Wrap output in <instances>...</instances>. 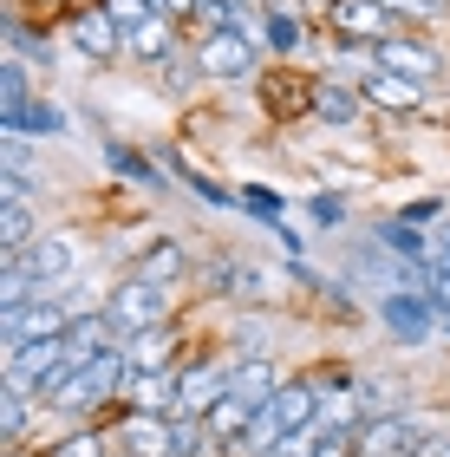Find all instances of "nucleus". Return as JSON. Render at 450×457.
I'll use <instances>...</instances> for the list:
<instances>
[{"instance_id": "obj_1", "label": "nucleus", "mask_w": 450, "mask_h": 457, "mask_svg": "<svg viewBox=\"0 0 450 457\" xmlns=\"http://www.w3.org/2000/svg\"><path fill=\"white\" fill-rule=\"evenodd\" d=\"M125 379H131V353H125V340L118 346H105V353H92L86 366H72V379L53 392V411H66V419H98L111 399H125Z\"/></svg>"}, {"instance_id": "obj_2", "label": "nucleus", "mask_w": 450, "mask_h": 457, "mask_svg": "<svg viewBox=\"0 0 450 457\" xmlns=\"http://www.w3.org/2000/svg\"><path fill=\"white\" fill-rule=\"evenodd\" d=\"M320 419V386H314V372H294V379H281L274 386V399L261 405V419H255V431L249 438H261L274 451V438H288V431H307Z\"/></svg>"}, {"instance_id": "obj_3", "label": "nucleus", "mask_w": 450, "mask_h": 457, "mask_svg": "<svg viewBox=\"0 0 450 457\" xmlns=\"http://www.w3.org/2000/svg\"><path fill=\"white\" fill-rule=\"evenodd\" d=\"M379 327L392 334L398 346H424L431 334H444V314L424 287H385L379 295Z\"/></svg>"}, {"instance_id": "obj_4", "label": "nucleus", "mask_w": 450, "mask_h": 457, "mask_svg": "<svg viewBox=\"0 0 450 457\" xmlns=\"http://www.w3.org/2000/svg\"><path fill=\"white\" fill-rule=\"evenodd\" d=\"M105 314L118 320V334H144V327L170 320V287L163 281H144V275H125L105 295Z\"/></svg>"}, {"instance_id": "obj_5", "label": "nucleus", "mask_w": 450, "mask_h": 457, "mask_svg": "<svg viewBox=\"0 0 450 457\" xmlns=\"http://www.w3.org/2000/svg\"><path fill=\"white\" fill-rule=\"evenodd\" d=\"M229 372L235 360L222 353V360H190L176 372V419H209V411L229 399Z\"/></svg>"}, {"instance_id": "obj_6", "label": "nucleus", "mask_w": 450, "mask_h": 457, "mask_svg": "<svg viewBox=\"0 0 450 457\" xmlns=\"http://www.w3.org/2000/svg\"><path fill=\"white\" fill-rule=\"evenodd\" d=\"M53 334H72V314H66L59 295H33L27 307H7V314H0V346L7 353H20L27 340H53Z\"/></svg>"}, {"instance_id": "obj_7", "label": "nucleus", "mask_w": 450, "mask_h": 457, "mask_svg": "<svg viewBox=\"0 0 450 457\" xmlns=\"http://www.w3.org/2000/svg\"><path fill=\"white\" fill-rule=\"evenodd\" d=\"M66 39L86 59H98V66H111V59L125 53V27L105 13V0H78V7L66 13Z\"/></svg>"}, {"instance_id": "obj_8", "label": "nucleus", "mask_w": 450, "mask_h": 457, "mask_svg": "<svg viewBox=\"0 0 450 457\" xmlns=\"http://www.w3.org/2000/svg\"><path fill=\"white\" fill-rule=\"evenodd\" d=\"M261 53H268V46L249 39V33H235V27L196 39V59H202V72H209V79H255L261 72Z\"/></svg>"}, {"instance_id": "obj_9", "label": "nucleus", "mask_w": 450, "mask_h": 457, "mask_svg": "<svg viewBox=\"0 0 450 457\" xmlns=\"http://www.w3.org/2000/svg\"><path fill=\"white\" fill-rule=\"evenodd\" d=\"M105 431L118 438V451H131V457H176V425L163 419V411H131L125 405Z\"/></svg>"}, {"instance_id": "obj_10", "label": "nucleus", "mask_w": 450, "mask_h": 457, "mask_svg": "<svg viewBox=\"0 0 450 457\" xmlns=\"http://www.w3.org/2000/svg\"><path fill=\"white\" fill-rule=\"evenodd\" d=\"M20 262H27V275H33L39 295H59V287L78 275V248L66 236H53V228H39V236L20 248Z\"/></svg>"}, {"instance_id": "obj_11", "label": "nucleus", "mask_w": 450, "mask_h": 457, "mask_svg": "<svg viewBox=\"0 0 450 457\" xmlns=\"http://www.w3.org/2000/svg\"><path fill=\"white\" fill-rule=\"evenodd\" d=\"M418 445H424V431H418L412 411H379V419H365L353 431V451L359 457H412Z\"/></svg>"}, {"instance_id": "obj_12", "label": "nucleus", "mask_w": 450, "mask_h": 457, "mask_svg": "<svg viewBox=\"0 0 450 457\" xmlns=\"http://www.w3.org/2000/svg\"><path fill=\"white\" fill-rule=\"evenodd\" d=\"M372 66L405 72V79H418V86H431V79H444V53L431 46V39L392 33V39H379V46H372Z\"/></svg>"}, {"instance_id": "obj_13", "label": "nucleus", "mask_w": 450, "mask_h": 457, "mask_svg": "<svg viewBox=\"0 0 450 457\" xmlns=\"http://www.w3.org/2000/svg\"><path fill=\"white\" fill-rule=\"evenodd\" d=\"M326 20H333V33L353 39V46H379V39L398 33V13L385 7V0H340Z\"/></svg>"}, {"instance_id": "obj_14", "label": "nucleus", "mask_w": 450, "mask_h": 457, "mask_svg": "<svg viewBox=\"0 0 450 457\" xmlns=\"http://www.w3.org/2000/svg\"><path fill=\"white\" fill-rule=\"evenodd\" d=\"M176 372H183V366H131L125 399H118V405H131V411H163V419H176Z\"/></svg>"}, {"instance_id": "obj_15", "label": "nucleus", "mask_w": 450, "mask_h": 457, "mask_svg": "<svg viewBox=\"0 0 450 457\" xmlns=\"http://www.w3.org/2000/svg\"><path fill=\"white\" fill-rule=\"evenodd\" d=\"M359 92H365V105H379V112H392V118H412V112L424 105V86H418V79L385 72V66L359 72Z\"/></svg>"}, {"instance_id": "obj_16", "label": "nucleus", "mask_w": 450, "mask_h": 457, "mask_svg": "<svg viewBox=\"0 0 450 457\" xmlns=\"http://www.w3.org/2000/svg\"><path fill=\"white\" fill-rule=\"evenodd\" d=\"M105 170L111 177H125V183H137V190H151V196H170V177H163V163H157V151H131V144H118V137H105Z\"/></svg>"}, {"instance_id": "obj_17", "label": "nucleus", "mask_w": 450, "mask_h": 457, "mask_svg": "<svg viewBox=\"0 0 450 457\" xmlns=\"http://www.w3.org/2000/svg\"><path fill=\"white\" fill-rule=\"evenodd\" d=\"M27 112H33V66L27 59H7L0 66V131H27Z\"/></svg>"}, {"instance_id": "obj_18", "label": "nucleus", "mask_w": 450, "mask_h": 457, "mask_svg": "<svg viewBox=\"0 0 450 457\" xmlns=\"http://www.w3.org/2000/svg\"><path fill=\"white\" fill-rule=\"evenodd\" d=\"M131 275H144V281H163V287H176L183 275H190V248H183L176 236H151V248L137 255Z\"/></svg>"}, {"instance_id": "obj_19", "label": "nucleus", "mask_w": 450, "mask_h": 457, "mask_svg": "<svg viewBox=\"0 0 450 457\" xmlns=\"http://www.w3.org/2000/svg\"><path fill=\"white\" fill-rule=\"evenodd\" d=\"M0 33H7V46H13V59H27V66H39V72H53V33L46 27H33V20L27 13H20V7H7V27H0Z\"/></svg>"}, {"instance_id": "obj_20", "label": "nucleus", "mask_w": 450, "mask_h": 457, "mask_svg": "<svg viewBox=\"0 0 450 457\" xmlns=\"http://www.w3.org/2000/svg\"><path fill=\"white\" fill-rule=\"evenodd\" d=\"M359 105H365V92L353 86H333V79H320V86H307V112H314L320 124H359Z\"/></svg>"}, {"instance_id": "obj_21", "label": "nucleus", "mask_w": 450, "mask_h": 457, "mask_svg": "<svg viewBox=\"0 0 450 457\" xmlns=\"http://www.w3.org/2000/svg\"><path fill=\"white\" fill-rule=\"evenodd\" d=\"M33 236H39V222H33L27 190H7V196H0V255H20Z\"/></svg>"}, {"instance_id": "obj_22", "label": "nucleus", "mask_w": 450, "mask_h": 457, "mask_svg": "<svg viewBox=\"0 0 450 457\" xmlns=\"http://www.w3.org/2000/svg\"><path fill=\"white\" fill-rule=\"evenodd\" d=\"M307 39H314V33H307V13L261 7V46H268V53H281V59H288V53H300V46H307Z\"/></svg>"}, {"instance_id": "obj_23", "label": "nucleus", "mask_w": 450, "mask_h": 457, "mask_svg": "<svg viewBox=\"0 0 450 457\" xmlns=\"http://www.w3.org/2000/svg\"><path fill=\"white\" fill-rule=\"evenodd\" d=\"M125 53H131V59H144V66H163L170 53H183V46H176V20H151V27H131V33H125Z\"/></svg>"}, {"instance_id": "obj_24", "label": "nucleus", "mask_w": 450, "mask_h": 457, "mask_svg": "<svg viewBox=\"0 0 450 457\" xmlns=\"http://www.w3.org/2000/svg\"><path fill=\"white\" fill-rule=\"evenodd\" d=\"M46 457H118V438H111V431L98 425V419H78Z\"/></svg>"}, {"instance_id": "obj_25", "label": "nucleus", "mask_w": 450, "mask_h": 457, "mask_svg": "<svg viewBox=\"0 0 450 457\" xmlns=\"http://www.w3.org/2000/svg\"><path fill=\"white\" fill-rule=\"evenodd\" d=\"M255 419H261V405H255V399H241V392H229V399L209 411V431H216V445H229V438H249Z\"/></svg>"}, {"instance_id": "obj_26", "label": "nucleus", "mask_w": 450, "mask_h": 457, "mask_svg": "<svg viewBox=\"0 0 450 457\" xmlns=\"http://www.w3.org/2000/svg\"><path fill=\"white\" fill-rule=\"evenodd\" d=\"M170 346H176V320H157L144 334H125L131 366H170Z\"/></svg>"}, {"instance_id": "obj_27", "label": "nucleus", "mask_w": 450, "mask_h": 457, "mask_svg": "<svg viewBox=\"0 0 450 457\" xmlns=\"http://www.w3.org/2000/svg\"><path fill=\"white\" fill-rule=\"evenodd\" d=\"M274 386H281L274 360H235V372H229V392H241V399H255V405H268Z\"/></svg>"}, {"instance_id": "obj_28", "label": "nucleus", "mask_w": 450, "mask_h": 457, "mask_svg": "<svg viewBox=\"0 0 450 457\" xmlns=\"http://www.w3.org/2000/svg\"><path fill=\"white\" fill-rule=\"evenodd\" d=\"M0 438H7V445H27L33 438V392L0 386Z\"/></svg>"}, {"instance_id": "obj_29", "label": "nucleus", "mask_w": 450, "mask_h": 457, "mask_svg": "<svg viewBox=\"0 0 450 457\" xmlns=\"http://www.w3.org/2000/svg\"><path fill=\"white\" fill-rule=\"evenodd\" d=\"M241 210L261 216V228H274V222H288V203H281L268 183H241Z\"/></svg>"}, {"instance_id": "obj_30", "label": "nucleus", "mask_w": 450, "mask_h": 457, "mask_svg": "<svg viewBox=\"0 0 450 457\" xmlns=\"http://www.w3.org/2000/svg\"><path fill=\"white\" fill-rule=\"evenodd\" d=\"M59 131H72V124H66V112H59L53 98H33V112H27V131H20V137H59Z\"/></svg>"}, {"instance_id": "obj_31", "label": "nucleus", "mask_w": 450, "mask_h": 457, "mask_svg": "<svg viewBox=\"0 0 450 457\" xmlns=\"http://www.w3.org/2000/svg\"><path fill=\"white\" fill-rule=\"evenodd\" d=\"M320 445H326V431H320V425H307V431H288V438H274L268 457H320Z\"/></svg>"}, {"instance_id": "obj_32", "label": "nucleus", "mask_w": 450, "mask_h": 457, "mask_svg": "<svg viewBox=\"0 0 450 457\" xmlns=\"http://www.w3.org/2000/svg\"><path fill=\"white\" fill-rule=\"evenodd\" d=\"M398 20H450V0H385Z\"/></svg>"}, {"instance_id": "obj_33", "label": "nucleus", "mask_w": 450, "mask_h": 457, "mask_svg": "<svg viewBox=\"0 0 450 457\" xmlns=\"http://www.w3.org/2000/svg\"><path fill=\"white\" fill-rule=\"evenodd\" d=\"M307 216H314L320 228H340L353 210H346V196H307Z\"/></svg>"}, {"instance_id": "obj_34", "label": "nucleus", "mask_w": 450, "mask_h": 457, "mask_svg": "<svg viewBox=\"0 0 450 457\" xmlns=\"http://www.w3.org/2000/svg\"><path fill=\"white\" fill-rule=\"evenodd\" d=\"M412 457H450V438H444V431H424V445Z\"/></svg>"}, {"instance_id": "obj_35", "label": "nucleus", "mask_w": 450, "mask_h": 457, "mask_svg": "<svg viewBox=\"0 0 450 457\" xmlns=\"http://www.w3.org/2000/svg\"><path fill=\"white\" fill-rule=\"evenodd\" d=\"M222 7H229V13H241V7H261V0H222Z\"/></svg>"}, {"instance_id": "obj_36", "label": "nucleus", "mask_w": 450, "mask_h": 457, "mask_svg": "<svg viewBox=\"0 0 450 457\" xmlns=\"http://www.w3.org/2000/svg\"><path fill=\"white\" fill-rule=\"evenodd\" d=\"M444 334H450V314H444Z\"/></svg>"}]
</instances>
